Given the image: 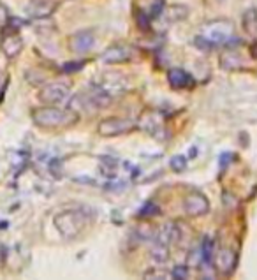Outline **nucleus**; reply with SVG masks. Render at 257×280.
I'll list each match as a JSON object with an SVG mask.
<instances>
[{
  "mask_svg": "<svg viewBox=\"0 0 257 280\" xmlns=\"http://www.w3.org/2000/svg\"><path fill=\"white\" fill-rule=\"evenodd\" d=\"M32 120L41 129H60V127L72 125L78 120V117L76 113H70L59 106L44 104L32 111Z\"/></svg>",
  "mask_w": 257,
  "mask_h": 280,
  "instance_id": "obj_1",
  "label": "nucleus"
},
{
  "mask_svg": "<svg viewBox=\"0 0 257 280\" xmlns=\"http://www.w3.org/2000/svg\"><path fill=\"white\" fill-rule=\"evenodd\" d=\"M88 222H90L88 213H85L83 210H64V212L57 213L55 219H53L57 231L65 240H74V238L80 236L86 229Z\"/></svg>",
  "mask_w": 257,
  "mask_h": 280,
  "instance_id": "obj_2",
  "label": "nucleus"
},
{
  "mask_svg": "<svg viewBox=\"0 0 257 280\" xmlns=\"http://www.w3.org/2000/svg\"><path fill=\"white\" fill-rule=\"evenodd\" d=\"M203 37L206 41H210L211 46L215 44H227L231 41V37L234 35V25L229 20H213L208 22L206 25H203Z\"/></svg>",
  "mask_w": 257,
  "mask_h": 280,
  "instance_id": "obj_3",
  "label": "nucleus"
},
{
  "mask_svg": "<svg viewBox=\"0 0 257 280\" xmlns=\"http://www.w3.org/2000/svg\"><path fill=\"white\" fill-rule=\"evenodd\" d=\"M69 90V83H65V81H49V83H44L41 86L37 97L43 104L57 106L67 99Z\"/></svg>",
  "mask_w": 257,
  "mask_h": 280,
  "instance_id": "obj_4",
  "label": "nucleus"
},
{
  "mask_svg": "<svg viewBox=\"0 0 257 280\" xmlns=\"http://www.w3.org/2000/svg\"><path fill=\"white\" fill-rule=\"evenodd\" d=\"M134 129L136 123L131 118H118V117L104 118L97 127L99 134L104 136V138H117V136H123Z\"/></svg>",
  "mask_w": 257,
  "mask_h": 280,
  "instance_id": "obj_5",
  "label": "nucleus"
},
{
  "mask_svg": "<svg viewBox=\"0 0 257 280\" xmlns=\"http://www.w3.org/2000/svg\"><path fill=\"white\" fill-rule=\"evenodd\" d=\"M183 210L185 213L190 217H201L206 215L210 212V201L203 192L199 191H192L185 196L183 199Z\"/></svg>",
  "mask_w": 257,
  "mask_h": 280,
  "instance_id": "obj_6",
  "label": "nucleus"
},
{
  "mask_svg": "<svg viewBox=\"0 0 257 280\" xmlns=\"http://www.w3.org/2000/svg\"><path fill=\"white\" fill-rule=\"evenodd\" d=\"M213 263H215V268H217L218 273L231 275L236 268L238 257H236L234 250L227 249V247H221L217 252H213Z\"/></svg>",
  "mask_w": 257,
  "mask_h": 280,
  "instance_id": "obj_7",
  "label": "nucleus"
},
{
  "mask_svg": "<svg viewBox=\"0 0 257 280\" xmlns=\"http://www.w3.org/2000/svg\"><path fill=\"white\" fill-rule=\"evenodd\" d=\"M57 7H59L57 0H30L25 6V12L34 20H44L49 18L57 11Z\"/></svg>",
  "mask_w": 257,
  "mask_h": 280,
  "instance_id": "obj_8",
  "label": "nucleus"
},
{
  "mask_svg": "<svg viewBox=\"0 0 257 280\" xmlns=\"http://www.w3.org/2000/svg\"><path fill=\"white\" fill-rule=\"evenodd\" d=\"M0 49L9 60L16 59L23 49V39L18 32L12 28L11 32H4L2 39H0Z\"/></svg>",
  "mask_w": 257,
  "mask_h": 280,
  "instance_id": "obj_9",
  "label": "nucleus"
},
{
  "mask_svg": "<svg viewBox=\"0 0 257 280\" xmlns=\"http://www.w3.org/2000/svg\"><path fill=\"white\" fill-rule=\"evenodd\" d=\"M95 44V35L92 30H80L76 34L69 37V49L72 53L83 55V53H88Z\"/></svg>",
  "mask_w": 257,
  "mask_h": 280,
  "instance_id": "obj_10",
  "label": "nucleus"
},
{
  "mask_svg": "<svg viewBox=\"0 0 257 280\" xmlns=\"http://www.w3.org/2000/svg\"><path fill=\"white\" fill-rule=\"evenodd\" d=\"M134 57V49L125 46V44H113L101 55V60L104 64H122L128 62Z\"/></svg>",
  "mask_w": 257,
  "mask_h": 280,
  "instance_id": "obj_11",
  "label": "nucleus"
},
{
  "mask_svg": "<svg viewBox=\"0 0 257 280\" xmlns=\"http://www.w3.org/2000/svg\"><path fill=\"white\" fill-rule=\"evenodd\" d=\"M243 59L238 51L234 49H227L221 55V67L224 71H236V69H242L243 67Z\"/></svg>",
  "mask_w": 257,
  "mask_h": 280,
  "instance_id": "obj_12",
  "label": "nucleus"
},
{
  "mask_svg": "<svg viewBox=\"0 0 257 280\" xmlns=\"http://www.w3.org/2000/svg\"><path fill=\"white\" fill-rule=\"evenodd\" d=\"M168 81L173 88H189V85H192V78L189 72H185L183 69H171L168 72Z\"/></svg>",
  "mask_w": 257,
  "mask_h": 280,
  "instance_id": "obj_13",
  "label": "nucleus"
},
{
  "mask_svg": "<svg viewBox=\"0 0 257 280\" xmlns=\"http://www.w3.org/2000/svg\"><path fill=\"white\" fill-rule=\"evenodd\" d=\"M243 30H245L247 35L250 37H257V9L255 7H250L243 12Z\"/></svg>",
  "mask_w": 257,
  "mask_h": 280,
  "instance_id": "obj_14",
  "label": "nucleus"
},
{
  "mask_svg": "<svg viewBox=\"0 0 257 280\" xmlns=\"http://www.w3.org/2000/svg\"><path fill=\"white\" fill-rule=\"evenodd\" d=\"M152 256L157 263H166V261H168V257H169L168 245L160 244V241H155V245H153V249H152Z\"/></svg>",
  "mask_w": 257,
  "mask_h": 280,
  "instance_id": "obj_15",
  "label": "nucleus"
},
{
  "mask_svg": "<svg viewBox=\"0 0 257 280\" xmlns=\"http://www.w3.org/2000/svg\"><path fill=\"white\" fill-rule=\"evenodd\" d=\"M201 257H203V263H206V265H210V263H211V259H213V241H211V240L203 241Z\"/></svg>",
  "mask_w": 257,
  "mask_h": 280,
  "instance_id": "obj_16",
  "label": "nucleus"
},
{
  "mask_svg": "<svg viewBox=\"0 0 257 280\" xmlns=\"http://www.w3.org/2000/svg\"><path fill=\"white\" fill-rule=\"evenodd\" d=\"M159 213H160V208L157 207L155 203H152V201H150V203H146L143 208L139 210L141 217H155V215H159Z\"/></svg>",
  "mask_w": 257,
  "mask_h": 280,
  "instance_id": "obj_17",
  "label": "nucleus"
},
{
  "mask_svg": "<svg viewBox=\"0 0 257 280\" xmlns=\"http://www.w3.org/2000/svg\"><path fill=\"white\" fill-rule=\"evenodd\" d=\"M183 6H175V7H169L168 11L164 12V16H168V22H181L187 14H178V11L181 9Z\"/></svg>",
  "mask_w": 257,
  "mask_h": 280,
  "instance_id": "obj_18",
  "label": "nucleus"
},
{
  "mask_svg": "<svg viewBox=\"0 0 257 280\" xmlns=\"http://www.w3.org/2000/svg\"><path fill=\"white\" fill-rule=\"evenodd\" d=\"M171 167L175 170L176 173H183L185 167H187V159L183 157V155H175V157L171 159Z\"/></svg>",
  "mask_w": 257,
  "mask_h": 280,
  "instance_id": "obj_19",
  "label": "nucleus"
},
{
  "mask_svg": "<svg viewBox=\"0 0 257 280\" xmlns=\"http://www.w3.org/2000/svg\"><path fill=\"white\" fill-rule=\"evenodd\" d=\"M173 278H187L189 277V266L185 265H176L173 268V273H171Z\"/></svg>",
  "mask_w": 257,
  "mask_h": 280,
  "instance_id": "obj_20",
  "label": "nucleus"
},
{
  "mask_svg": "<svg viewBox=\"0 0 257 280\" xmlns=\"http://www.w3.org/2000/svg\"><path fill=\"white\" fill-rule=\"evenodd\" d=\"M83 62H69V64H64V72L65 74H72V72H80L83 69Z\"/></svg>",
  "mask_w": 257,
  "mask_h": 280,
  "instance_id": "obj_21",
  "label": "nucleus"
},
{
  "mask_svg": "<svg viewBox=\"0 0 257 280\" xmlns=\"http://www.w3.org/2000/svg\"><path fill=\"white\" fill-rule=\"evenodd\" d=\"M136 18H138V25L141 27V30H143V32H146L148 28H150V22H148L146 14H144L143 11H139V12H138V16H136Z\"/></svg>",
  "mask_w": 257,
  "mask_h": 280,
  "instance_id": "obj_22",
  "label": "nucleus"
},
{
  "mask_svg": "<svg viewBox=\"0 0 257 280\" xmlns=\"http://www.w3.org/2000/svg\"><path fill=\"white\" fill-rule=\"evenodd\" d=\"M162 9H164V0H157V4H153V9H152L153 18H155V16H159L160 12H162Z\"/></svg>",
  "mask_w": 257,
  "mask_h": 280,
  "instance_id": "obj_23",
  "label": "nucleus"
},
{
  "mask_svg": "<svg viewBox=\"0 0 257 280\" xmlns=\"http://www.w3.org/2000/svg\"><path fill=\"white\" fill-rule=\"evenodd\" d=\"M9 20V12H7V9H6V6L4 4H0V25H4Z\"/></svg>",
  "mask_w": 257,
  "mask_h": 280,
  "instance_id": "obj_24",
  "label": "nucleus"
}]
</instances>
